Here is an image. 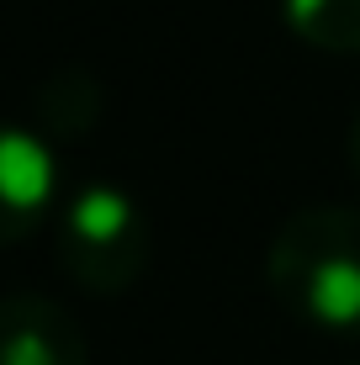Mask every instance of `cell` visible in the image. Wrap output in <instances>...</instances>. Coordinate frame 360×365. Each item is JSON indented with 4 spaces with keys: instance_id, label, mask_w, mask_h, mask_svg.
Instances as JSON below:
<instances>
[{
    "instance_id": "6da1fadb",
    "label": "cell",
    "mask_w": 360,
    "mask_h": 365,
    "mask_svg": "<svg viewBox=\"0 0 360 365\" xmlns=\"http://www.w3.org/2000/svg\"><path fill=\"white\" fill-rule=\"evenodd\" d=\"M265 281L297 323L360 339V207H302L265 249Z\"/></svg>"
},
{
    "instance_id": "3957f363",
    "label": "cell",
    "mask_w": 360,
    "mask_h": 365,
    "mask_svg": "<svg viewBox=\"0 0 360 365\" xmlns=\"http://www.w3.org/2000/svg\"><path fill=\"white\" fill-rule=\"evenodd\" d=\"M0 365H91L85 329L43 292L0 297Z\"/></svg>"
},
{
    "instance_id": "5b68a950",
    "label": "cell",
    "mask_w": 360,
    "mask_h": 365,
    "mask_svg": "<svg viewBox=\"0 0 360 365\" xmlns=\"http://www.w3.org/2000/svg\"><path fill=\"white\" fill-rule=\"evenodd\" d=\"M287 21L324 53H360V0H287Z\"/></svg>"
},
{
    "instance_id": "7a4b0ae2",
    "label": "cell",
    "mask_w": 360,
    "mask_h": 365,
    "mask_svg": "<svg viewBox=\"0 0 360 365\" xmlns=\"http://www.w3.org/2000/svg\"><path fill=\"white\" fill-rule=\"evenodd\" d=\"M58 270L80 292L122 297L148 270V217L117 185H85L58 212Z\"/></svg>"
},
{
    "instance_id": "8992f818",
    "label": "cell",
    "mask_w": 360,
    "mask_h": 365,
    "mask_svg": "<svg viewBox=\"0 0 360 365\" xmlns=\"http://www.w3.org/2000/svg\"><path fill=\"white\" fill-rule=\"evenodd\" d=\"M96 106H101V96H96L91 80H80V74H64V80H48L43 96H37V117L48 122L53 133H85L96 117Z\"/></svg>"
},
{
    "instance_id": "277c9868",
    "label": "cell",
    "mask_w": 360,
    "mask_h": 365,
    "mask_svg": "<svg viewBox=\"0 0 360 365\" xmlns=\"http://www.w3.org/2000/svg\"><path fill=\"white\" fill-rule=\"evenodd\" d=\"M58 201V170L43 138L0 122V244H16L43 228Z\"/></svg>"
},
{
    "instance_id": "52a82bcc",
    "label": "cell",
    "mask_w": 360,
    "mask_h": 365,
    "mask_svg": "<svg viewBox=\"0 0 360 365\" xmlns=\"http://www.w3.org/2000/svg\"><path fill=\"white\" fill-rule=\"evenodd\" d=\"M350 170L360 175V117H355V128H350Z\"/></svg>"
}]
</instances>
